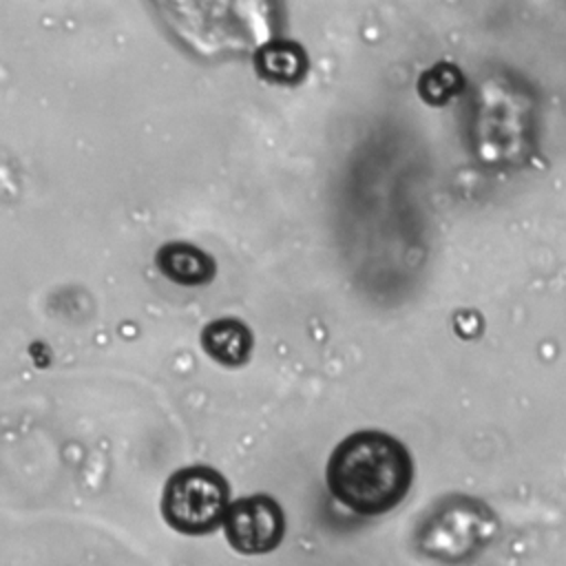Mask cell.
I'll list each match as a JSON object with an SVG mask.
<instances>
[{
  "label": "cell",
  "mask_w": 566,
  "mask_h": 566,
  "mask_svg": "<svg viewBox=\"0 0 566 566\" xmlns=\"http://www.w3.org/2000/svg\"><path fill=\"white\" fill-rule=\"evenodd\" d=\"M325 478L334 500L356 515L371 517L389 513L405 500L413 464L398 438L365 429L334 447Z\"/></svg>",
  "instance_id": "cell-1"
},
{
  "label": "cell",
  "mask_w": 566,
  "mask_h": 566,
  "mask_svg": "<svg viewBox=\"0 0 566 566\" xmlns=\"http://www.w3.org/2000/svg\"><path fill=\"white\" fill-rule=\"evenodd\" d=\"M230 486L226 478L206 464L175 471L161 493V515L170 528L184 535H208L226 522Z\"/></svg>",
  "instance_id": "cell-2"
},
{
  "label": "cell",
  "mask_w": 566,
  "mask_h": 566,
  "mask_svg": "<svg viewBox=\"0 0 566 566\" xmlns=\"http://www.w3.org/2000/svg\"><path fill=\"white\" fill-rule=\"evenodd\" d=\"M226 539L243 555L274 551L285 535V515L281 504L265 493L239 497L226 513Z\"/></svg>",
  "instance_id": "cell-3"
},
{
  "label": "cell",
  "mask_w": 566,
  "mask_h": 566,
  "mask_svg": "<svg viewBox=\"0 0 566 566\" xmlns=\"http://www.w3.org/2000/svg\"><path fill=\"white\" fill-rule=\"evenodd\" d=\"M480 520L478 504L471 500H451L442 504L438 513H433L418 533V544L427 555L440 559H453L473 546L475 537L458 533Z\"/></svg>",
  "instance_id": "cell-4"
},
{
  "label": "cell",
  "mask_w": 566,
  "mask_h": 566,
  "mask_svg": "<svg viewBox=\"0 0 566 566\" xmlns=\"http://www.w3.org/2000/svg\"><path fill=\"white\" fill-rule=\"evenodd\" d=\"M155 259L161 274L179 285H206L214 276V259L192 243H166Z\"/></svg>",
  "instance_id": "cell-5"
},
{
  "label": "cell",
  "mask_w": 566,
  "mask_h": 566,
  "mask_svg": "<svg viewBox=\"0 0 566 566\" xmlns=\"http://www.w3.org/2000/svg\"><path fill=\"white\" fill-rule=\"evenodd\" d=\"M201 347L212 360L228 367H239L250 356L252 334L239 318H217L203 327Z\"/></svg>",
  "instance_id": "cell-6"
},
{
  "label": "cell",
  "mask_w": 566,
  "mask_h": 566,
  "mask_svg": "<svg viewBox=\"0 0 566 566\" xmlns=\"http://www.w3.org/2000/svg\"><path fill=\"white\" fill-rule=\"evenodd\" d=\"M254 66L261 77L279 84H294L305 75L307 60L298 44L287 40H274L259 49Z\"/></svg>",
  "instance_id": "cell-7"
},
{
  "label": "cell",
  "mask_w": 566,
  "mask_h": 566,
  "mask_svg": "<svg viewBox=\"0 0 566 566\" xmlns=\"http://www.w3.org/2000/svg\"><path fill=\"white\" fill-rule=\"evenodd\" d=\"M460 75L453 66H436L420 77V93L424 99L440 104L460 88Z\"/></svg>",
  "instance_id": "cell-8"
}]
</instances>
